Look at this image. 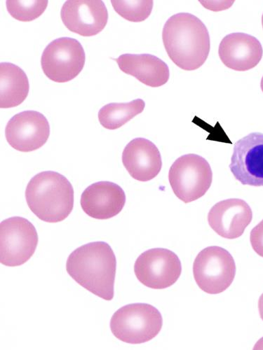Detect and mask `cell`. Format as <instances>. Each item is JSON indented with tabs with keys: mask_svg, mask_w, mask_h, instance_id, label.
Wrapping results in <instances>:
<instances>
[{
	"mask_svg": "<svg viewBox=\"0 0 263 350\" xmlns=\"http://www.w3.org/2000/svg\"><path fill=\"white\" fill-rule=\"evenodd\" d=\"M162 39L171 60L184 70H197L208 60L211 48L208 27L191 14L179 13L169 18Z\"/></svg>",
	"mask_w": 263,
	"mask_h": 350,
	"instance_id": "obj_1",
	"label": "cell"
},
{
	"mask_svg": "<svg viewBox=\"0 0 263 350\" xmlns=\"http://www.w3.org/2000/svg\"><path fill=\"white\" fill-rule=\"evenodd\" d=\"M69 275L80 286L105 301L114 294L116 260L111 247L94 242L76 249L66 262Z\"/></svg>",
	"mask_w": 263,
	"mask_h": 350,
	"instance_id": "obj_2",
	"label": "cell"
},
{
	"mask_svg": "<svg viewBox=\"0 0 263 350\" xmlns=\"http://www.w3.org/2000/svg\"><path fill=\"white\" fill-rule=\"evenodd\" d=\"M25 198L29 208L40 220L58 223L65 220L74 207V189L60 173L45 171L27 184Z\"/></svg>",
	"mask_w": 263,
	"mask_h": 350,
	"instance_id": "obj_3",
	"label": "cell"
},
{
	"mask_svg": "<svg viewBox=\"0 0 263 350\" xmlns=\"http://www.w3.org/2000/svg\"><path fill=\"white\" fill-rule=\"evenodd\" d=\"M163 319L154 306L146 304L125 306L116 311L110 321L113 335L129 344L147 342L161 332Z\"/></svg>",
	"mask_w": 263,
	"mask_h": 350,
	"instance_id": "obj_4",
	"label": "cell"
},
{
	"mask_svg": "<svg viewBox=\"0 0 263 350\" xmlns=\"http://www.w3.org/2000/svg\"><path fill=\"white\" fill-rule=\"evenodd\" d=\"M168 180L174 194L185 203H190L206 194L212 183L213 172L205 159L190 154L173 163Z\"/></svg>",
	"mask_w": 263,
	"mask_h": 350,
	"instance_id": "obj_5",
	"label": "cell"
},
{
	"mask_svg": "<svg viewBox=\"0 0 263 350\" xmlns=\"http://www.w3.org/2000/svg\"><path fill=\"white\" fill-rule=\"evenodd\" d=\"M193 275L198 286L204 293L218 295L228 288L235 280L236 262L224 248L209 247L197 256Z\"/></svg>",
	"mask_w": 263,
	"mask_h": 350,
	"instance_id": "obj_6",
	"label": "cell"
},
{
	"mask_svg": "<svg viewBox=\"0 0 263 350\" xmlns=\"http://www.w3.org/2000/svg\"><path fill=\"white\" fill-rule=\"evenodd\" d=\"M38 235L27 219L14 217L0 224V261L9 267L22 266L36 252Z\"/></svg>",
	"mask_w": 263,
	"mask_h": 350,
	"instance_id": "obj_7",
	"label": "cell"
},
{
	"mask_svg": "<svg viewBox=\"0 0 263 350\" xmlns=\"http://www.w3.org/2000/svg\"><path fill=\"white\" fill-rule=\"evenodd\" d=\"M86 55L81 43L71 38L52 41L44 50L41 66L45 75L57 83H66L82 71Z\"/></svg>",
	"mask_w": 263,
	"mask_h": 350,
	"instance_id": "obj_8",
	"label": "cell"
},
{
	"mask_svg": "<svg viewBox=\"0 0 263 350\" xmlns=\"http://www.w3.org/2000/svg\"><path fill=\"white\" fill-rule=\"evenodd\" d=\"M134 273L145 286L164 289L178 281L182 273L177 254L164 248H155L141 254L136 259Z\"/></svg>",
	"mask_w": 263,
	"mask_h": 350,
	"instance_id": "obj_9",
	"label": "cell"
},
{
	"mask_svg": "<svg viewBox=\"0 0 263 350\" xmlns=\"http://www.w3.org/2000/svg\"><path fill=\"white\" fill-rule=\"evenodd\" d=\"M50 135V126L45 116L37 111H24L13 116L5 129L7 141L21 152L39 150Z\"/></svg>",
	"mask_w": 263,
	"mask_h": 350,
	"instance_id": "obj_10",
	"label": "cell"
},
{
	"mask_svg": "<svg viewBox=\"0 0 263 350\" xmlns=\"http://www.w3.org/2000/svg\"><path fill=\"white\" fill-rule=\"evenodd\" d=\"M229 168L243 185L263 187L262 133H250L236 143Z\"/></svg>",
	"mask_w": 263,
	"mask_h": 350,
	"instance_id": "obj_11",
	"label": "cell"
},
{
	"mask_svg": "<svg viewBox=\"0 0 263 350\" xmlns=\"http://www.w3.org/2000/svg\"><path fill=\"white\" fill-rule=\"evenodd\" d=\"M61 16L70 31L83 37L98 35L108 21V10L100 0H69L63 5Z\"/></svg>",
	"mask_w": 263,
	"mask_h": 350,
	"instance_id": "obj_12",
	"label": "cell"
},
{
	"mask_svg": "<svg viewBox=\"0 0 263 350\" xmlns=\"http://www.w3.org/2000/svg\"><path fill=\"white\" fill-rule=\"evenodd\" d=\"M253 212L249 204L239 198H230L216 204L208 215L211 228L226 239L241 237L251 224Z\"/></svg>",
	"mask_w": 263,
	"mask_h": 350,
	"instance_id": "obj_13",
	"label": "cell"
},
{
	"mask_svg": "<svg viewBox=\"0 0 263 350\" xmlns=\"http://www.w3.org/2000/svg\"><path fill=\"white\" fill-rule=\"evenodd\" d=\"M80 203L88 216L105 220L122 212L126 203V195L122 187L115 183L99 182L84 190Z\"/></svg>",
	"mask_w": 263,
	"mask_h": 350,
	"instance_id": "obj_14",
	"label": "cell"
},
{
	"mask_svg": "<svg viewBox=\"0 0 263 350\" xmlns=\"http://www.w3.org/2000/svg\"><path fill=\"white\" fill-rule=\"evenodd\" d=\"M218 53L227 68L245 72L258 65L262 57L263 49L255 37L238 33L229 34L223 39Z\"/></svg>",
	"mask_w": 263,
	"mask_h": 350,
	"instance_id": "obj_15",
	"label": "cell"
},
{
	"mask_svg": "<svg viewBox=\"0 0 263 350\" xmlns=\"http://www.w3.org/2000/svg\"><path fill=\"white\" fill-rule=\"evenodd\" d=\"M123 163L131 176L140 182L153 180L162 167L161 154L156 145L141 137L132 140L126 146Z\"/></svg>",
	"mask_w": 263,
	"mask_h": 350,
	"instance_id": "obj_16",
	"label": "cell"
},
{
	"mask_svg": "<svg viewBox=\"0 0 263 350\" xmlns=\"http://www.w3.org/2000/svg\"><path fill=\"white\" fill-rule=\"evenodd\" d=\"M120 69L136 78L143 84L157 88L169 79L168 66L158 57L151 54H123L115 59Z\"/></svg>",
	"mask_w": 263,
	"mask_h": 350,
	"instance_id": "obj_17",
	"label": "cell"
},
{
	"mask_svg": "<svg viewBox=\"0 0 263 350\" xmlns=\"http://www.w3.org/2000/svg\"><path fill=\"white\" fill-rule=\"evenodd\" d=\"M30 84L25 72L10 63L0 64V107H17L27 98Z\"/></svg>",
	"mask_w": 263,
	"mask_h": 350,
	"instance_id": "obj_18",
	"label": "cell"
},
{
	"mask_svg": "<svg viewBox=\"0 0 263 350\" xmlns=\"http://www.w3.org/2000/svg\"><path fill=\"white\" fill-rule=\"evenodd\" d=\"M145 107V102L136 99L127 103H110L103 106L99 112L101 125L108 130L118 129L141 113Z\"/></svg>",
	"mask_w": 263,
	"mask_h": 350,
	"instance_id": "obj_19",
	"label": "cell"
},
{
	"mask_svg": "<svg viewBox=\"0 0 263 350\" xmlns=\"http://www.w3.org/2000/svg\"><path fill=\"white\" fill-rule=\"evenodd\" d=\"M47 0L38 1H18L8 0L7 10L10 14L16 20L22 22H30L38 18L47 10Z\"/></svg>",
	"mask_w": 263,
	"mask_h": 350,
	"instance_id": "obj_20",
	"label": "cell"
},
{
	"mask_svg": "<svg viewBox=\"0 0 263 350\" xmlns=\"http://www.w3.org/2000/svg\"><path fill=\"white\" fill-rule=\"evenodd\" d=\"M114 11L123 18L131 22H142L152 13L153 1H116L112 0Z\"/></svg>",
	"mask_w": 263,
	"mask_h": 350,
	"instance_id": "obj_21",
	"label": "cell"
},
{
	"mask_svg": "<svg viewBox=\"0 0 263 350\" xmlns=\"http://www.w3.org/2000/svg\"><path fill=\"white\" fill-rule=\"evenodd\" d=\"M250 241L255 253L263 258V220L252 229Z\"/></svg>",
	"mask_w": 263,
	"mask_h": 350,
	"instance_id": "obj_22",
	"label": "cell"
},
{
	"mask_svg": "<svg viewBox=\"0 0 263 350\" xmlns=\"http://www.w3.org/2000/svg\"><path fill=\"white\" fill-rule=\"evenodd\" d=\"M258 309L261 319L263 320V294L259 299Z\"/></svg>",
	"mask_w": 263,
	"mask_h": 350,
	"instance_id": "obj_23",
	"label": "cell"
},
{
	"mask_svg": "<svg viewBox=\"0 0 263 350\" xmlns=\"http://www.w3.org/2000/svg\"><path fill=\"white\" fill-rule=\"evenodd\" d=\"M254 349H263V338L257 342L256 345L254 347Z\"/></svg>",
	"mask_w": 263,
	"mask_h": 350,
	"instance_id": "obj_24",
	"label": "cell"
},
{
	"mask_svg": "<svg viewBox=\"0 0 263 350\" xmlns=\"http://www.w3.org/2000/svg\"><path fill=\"white\" fill-rule=\"evenodd\" d=\"M260 87H261L262 92H263V77L261 80Z\"/></svg>",
	"mask_w": 263,
	"mask_h": 350,
	"instance_id": "obj_25",
	"label": "cell"
},
{
	"mask_svg": "<svg viewBox=\"0 0 263 350\" xmlns=\"http://www.w3.org/2000/svg\"><path fill=\"white\" fill-rule=\"evenodd\" d=\"M262 27H263V14H262Z\"/></svg>",
	"mask_w": 263,
	"mask_h": 350,
	"instance_id": "obj_26",
	"label": "cell"
}]
</instances>
